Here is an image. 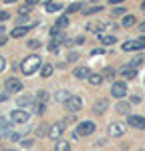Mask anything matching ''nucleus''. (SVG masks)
<instances>
[{"label": "nucleus", "instance_id": "1", "mask_svg": "<svg viewBox=\"0 0 145 151\" xmlns=\"http://www.w3.org/2000/svg\"><path fill=\"white\" fill-rule=\"evenodd\" d=\"M40 65H42V60L38 55H28V57L24 58L22 63H20V70H22V75H34L36 70H40Z\"/></svg>", "mask_w": 145, "mask_h": 151}, {"label": "nucleus", "instance_id": "2", "mask_svg": "<svg viewBox=\"0 0 145 151\" xmlns=\"http://www.w3.org/2000/svg\"><path fill=\"white\" fill-rule=\"evenodd\" d=\"M95 133V123L93 121H83L75 127V137H89Z\"/></svg>", "mask_w": 145, "mask_h": 151}, {"label": "nucleus", "instance_id": "3", "mask_svg": "<svg viewBox=\"0 0 145 151\" xmlns=\"http://www.w3.org/2000/svg\"><path fill=\"white\" fill-rule=\"evenodd\" d=\"M141 63V57H137L133 63H127V65H123L121 67V75L125 77V79H135L137 77V65Z\"/></svg>", "mask_w": 145, "mask_h": 151}, {"label": "nucleus", "instance_id": "4", "mask_svg": "<svg viewBox=\"0 0 145 151\" xmlns=\"http://www.w3.org/2000/svg\"><path fill=\"white\" fill-rule=\"evenodd\" d=\"M22 81L20 79H16V77H8L6 83H4V89H6V93L8 95H14V93H20L22 91Z\"/></svg>", "mask_w": 145, "mask_h": 151}, {"label": "nucleus", "instance_id": "5", "mask_svg": "<svg viewBox=\"0 0 145 151\" xmlns=\"http://www.w3.org/2000/svg\"><path fill=\"white\" fill-rule=\"evenodd\" d=\"M145 48V36L141 38H131L127 42H123V50L125 52H133V50H143Z\"/></svg>", "mask_w": 145, "mask_h": 151}, {"label": "nucleus", "instance_id": "6", "mask_svg": "<svg viewBox=\"0 0 145 151\" xmlns=\"http://www.w3.org/2000/svg\"><path fill=\"white\" fill-rule=\"evenodd\" d=\"M65 107H67V111L77 113V111H81V107H83V99H81V97H75V95H71V97L65 101Z\"/></svg>", "mask_w": 145, "mask_h": 151}, {"label": "nucleus", "instance_id": "7", "mask_svg": "<svg viewBox=\"0 0 145 151\" xmlns=\"http://www.w3.org/2000/svg\"><path fill=\"white\" fill-rule=\"evenodd\" d=\"M111 95H113L115 99H123V97L127 95V85L123 81H115L111 85Z\"/></svg>", "mask_w": 145, "mask_h": 151}, {"label": "nucleus", "instance_id": "8", "mask_svg": "<svg viewBox=\"0 0 145 151\" xmlns=\"http://www.w3.org/2000/svg\"><path fill=\"white\" fill-rule=\"evenodd\" d=\"M62 131H65V121H59V123H52L50 127H48V137L55 141L60 139V135H62Z\"/></svg>", "mask_w": 145, "mask_h": 151}, {"label": "nucleus", "instance_id": "9", "mask_svg": "<svg viewBox=\"0 0 145 151\" xmlns=\"http://www.w3.org/2000/svg\"><path fill=\"white\" fill-rule=\"evenodd\" d=\"M127 125L133 129H145V117L141 115H129L127 117Z\"/></svg>", "mask_w": 145, "mask_h": 151}, {"label": "nucleus", "instance_id": "10", "mask_svg": "<svg viewBox=\"0 0 145 151\" xmlns=\"http://www.w3.org/2000/svg\"><path fill=\"white\" fill-rule=\"evenodd\" d=\"M10 121L12 123H26L28 121V113L24 109H14L10 113Z\"/></svg>", "mask_w": 145, "mask_h": 151}, {"label": "nucleus", "instance_id": "11", "mask_svg": "<svg viewBox=\"0 0 145 151\" xmlns=\"http://www.w3.org/2000/svg\"><path fill=\"white\" fill-rule=\"evenodd\" d=\"M107 133L111 137H121V135H125V125L123 123H111L107 129Z\"/></svg>", "mask_w": 145, "mask_h": 151}, {"label": "nucleus", "instance_id": "12", "mask_svg": "<svg viewBox=\"0 0 145 151\" xmlns=\"http://www.w3.org/2000/svg\"><path fill=\"white\" fill-rule=\"evenodd\" d=\"M0 133H2L4 137H8L12 133V121L10 119H0Z\"/></svg>", "mask_w": 145, "mask_h": 151}, {"label": "nucleus", "instance_id": "13", "mask_svg": "<svg viewBox=\"0 0 145 151\" xmlns=\"http://www.w3.org/2000/svg\"><path fill=\"white\" fill-rule=\"evenodd\" d=\"M99 40H101V45H105V47H111V45L117 42V38L113 35H99Z\"/></svg>", "mask_w": 145, "mask_h": 151}, {"label": "nucleus", "instance_id": "14", "mask_svg": "<svg viewBox=\"0 0 145 151\" xmlns=\"http://www.w3.org/2000/svg\"><path fill=\"white\" fill-rule=\"evenodd\" d=\"M72 73H75L77 79H89V75H91V70L87 69V67H77Z\"/></svg>", "mask_w": 145, "mask_h": 151}, {"label": "nucleus", "instance_id": "15", "mask_svg": "<svg viewBox=\"0 0 145 151\" xmlns=\"http://www.w3.org/2000/svg\"><path fill=\"white\" fill-rule=\"evenodd\" d=\"M32 101H34V99H32L30 95H22V97H18V101H16V103H18V107H20V109H22V107H30V105H32Z\"/></svg>", "mask_w": 145, "mask_h": 151}, {"label": "nucleus", "instance_id": "16", "mask_svg": "<svg viewBox=\"0 0 145 151\" xmlns=\"http://www.w3.org/2000/svg\"><path fill=\"white\" fill-rule=\"evenodd\" d=\"M103 79H105V77H103L101 73H91V75H89V83L95 85V87H99V85L103 83Z\"/></svg>", "mask_w": 145, "mask_h": 151}, {"label": "nucleus", "instance_id": "17", "mask_svg": "<svg viewBox=\"0 0 145 151\" xmlns=\"http://www.w3.org/2000/svg\"><path fill=\"white\" fill-rule=\"evenodd\" d=\"M107 107H109L107 99H99V101H97V105H95V109H93V111H95V113H105V111H107Z\"/></svg>", "mask_w": 145, "mask_h": 151}, {"label": "nucleus", "instance_id": "18", "mask_svg": "<svg viewBox=\"0 0 145 151\" xmlns=\"http://www.w3.org/2000/svg\"><path fill=\"white\" fill-rule=\"evenodd\" d=\"M109 26V22H99V24H89V30H93V32H97V35H101L105 28Z\"/></svg>", "mask_w": 145, "mask_h": 151}, {"label": "nucleus", "instance_id": "19", "mask_svg": "<svg viewBox=\"0 0 145 151\" xmlns=\"http://www.w3.org/2000/svg\"><path fill=\"white\" fill-rule=\"evenodd\" d=\"M28 28H30V26H16V28L12 30V38H18V36L28 35Z\"/></svg>", "mask_w": 145, "mask_h": 151}, {"label": "nucleus", "instance_id": "20", "mask_svg": "<svg viewBox=\"0 0 145 151\" xmlns=\"http://www.w3.org/2000/svg\"><path fill=\"white\" fill-rule=\"evenodd\" d=\"M137 22V18H135V16H133V14H125V16H123V26H125V28H129V26H133V24Z\"/></svg>", "mask_w": 145, "mask_h": 151}, {"label": "nucleus", "instance_id": "21", "mask_svg": "<svg viewBox=\"0 0 145 151\" xmlns=\"http://www.w3.org/2000/svg\"><path fill=\"white\" fill-rule=\"evenodd\" d=\"M55 151H71V145H69V141L59 139V141H57V147H55Z\"/></svg>", "mask_w": 145, "mask_h": 151}, {"label": "nucleus", "instance_id": "22", "mask_svg": "<svg viewBox=\"0 0 145 151\" xmlns=\"http://www.w3.org/2000/svg\"><path fill=\"white\" fill-rule=\"evenodd\" d=\"M62 10V4L59 2H47V12H59Z\"/></svg>", "mask_w": 145, "mask_h": 151}, {"label": "nucleus", "instance_id": "23", "mask_svg": "<svg viewBox=\"0 0 145 151\" xmlns=\"http://www.w3.org/2000/svg\"><path fill=\"white\" fill-rule=\"evenodd\" d=\"M52 70H55L52 65H45V67H40V77H50Z\"/></svg>", "mask_w": 145, "mask_h": 151}, {"label": "nucleus", "instance_id": "24", "mask_svg": "<svg viewBox=\"0 0 145 151\" xmlns=\"http://www.w3.org/2000/svg\"><path fill=\"white\" fill-rule=\"evenodd\" d=\"M67 24H69V16H60L59 20H57V24H55V26H57V28H60V30H62V28H65V26H67Z\"/></svg>", "mask_w": 145, "mask_h": 151}, {"label": "nucleus", "instance_id": "25", "mask_svg": "<svg viewBox=\"0 0 145 151\" xmlns=\"http://www.w3.org/2000/svg\"><path fill=\"white\" fill-rule=\"evenodd\" d=\"M103 6H89V8H83V14H93V12H101Z\"/></svg>", "mask_w": 145, "mask_h": 151}, {"label": "nucleus", "instance_id": "26", "mask_svg": "<svg viewBox=\"0 0 145 151\" xmlns=\"http://www.w3.org/2000/svg\"><path fill=\"white\" fill-rule=\"evenodd\" d=\"M36 99H38V103H47L48 93L47 91H38V93H36Z\"/></svg>", "mask_w": 145, "mask_h": 151}, {"label": "nucleus", "instance_id": "27", "mask_svg": "<svg viewBox=\"0 0 145 151\" xmlns=\"http://www.w3.org/2000/svg\"><path fill=\"white\" fill-rule=\"evenodd\" d=\"M129 107H131V103H119L117 105V111L119 113H125V111H129Z\"/></svg>", "mask_w": 145, "mask_h": 151}, {"label": "nucleus", "instance_id": "28", "mask_svg": "<svg viewBox=\"0 0 145 151\" xmlns=\"http://www.w3.org/2000/svg\"><path fill=\"white\" fill-rule=\"evenodd\" d=\"M69 97H71V95H67L65 91H59V93H57V99H59V101H62V103H65Z\"/></svg>", "mask_w": 145, "mask_h": 151}, {"label": "nucleus", "instance_id": "29", "mask_svg": "<svg viewBox=\"0 0 145 151\" xmlns=\"http://www.w3.org/2000/svg\"><path fill=\"white\" fill-rule=\"evenodd\" d=\"M121 14H125V8H123V6H117V8H113V16H121Z\"/></svg>", "mask_w": 145, "mask_h": 151}, {"label": "nucleus", "instance_id": "30", "mask_svg": "<svg viewBox=\"0 0 145 151\" xmlns=\"http://www.w3.org/2000/svg\"><path fill=\"white\" fill-rule=\"evenodd\" d=\"M103 77H109V79H113V77H115V70L111 69V67H107V69H105V75H103Z\"/></svg>", "mask_w": 145, "mask_h": 151}, {"label": "nucleus", "instance_id": "31", "mask_svg": "<svg viewBox=\"0 0 145 151\" xmlns=\"http://www.w3.org/2000/svg\"><path fill=\"white\" fill-rule=\"evenodd\" d=\"M8 18H10V14H8V12H6V10H0V22H2V20H8Z\"/></svg>", "mask_w": 145, "mask_h": 151}, {"label": "nucleus", "instance_id": "32", "mask_svg": "<svg viewBox=\"0 0 145 151\" xmlns=\"http://www.w3.org/2000/svg\"><path fill=\"white\" fill-rule=\"evenodd\" d=\"M129 103H131V105H139V103H141V97H137V95H133V97H131V101H129Z\"/></svg>", "mask_w": 145, "mask_h": 151}, {"label": "nucleus", "instance_id": "33", "mask_svg": "<svg viewBox=\"0 0 145 151\" xmlns=\"http://www.w3.org/2000/svg\"><path fill=\"white\" fill-rule=\"evenodd\" d=\"M18 12L24 16V14H28V12H30V6H26V4H24V6H20V10H18Z\"/></svg>", "mask_w": 145, "mask_h": 151}, {"label": "nucleus", "instance_id": "34", "mask_svg": "<svg viewBox=\"0 0 145 151\" xmlns=\"http://www.w3.org/2000/svg\"><path fill=\"white\" fill-rule=\"evenodd\" d=\"M8 137H10L12 141H20V133H14V131H12V133L8 135Z\"/></svg>", "mask_w": 145, "mask_h": 151}, {"label": "nucleus", "instance_id": "35", "mask_svg": "<svg viewBox=\"0 0 145 151\" xmlns=\"http://www.w3.org/2000/svg\"><path fill=\"white\" fill-rule=\"evenodd\" d=\"M77 10H81V4H71L69 6V12H77Z\"/></svg>", "mask_w": 145, "mask_h": 151}, {"label": "nucleus", "instance_id": "36", "mask_svg": "<svg viewBox=\"0 0 145 151\" xmlns=\"http://www.w3.org/2000/svg\"><path fill=\"white\" fill-rule=\"evenodd\" d=\"M28 47H30V48H38V47H40V42H38V40H30Z\"/></svg>", "mask_w": 145, "mask_h": 151}, {"label": "nucleus", "instance_id": "37", "mask_svg": "<svg viewBox=\"0 0 145 151\" xmlns=\"http://www.w3.org/2000/svg\"><path fill=\"white\" fill-rule=\"evenodd\" d=\"M34 4H38V0H26V6H30V8H32Z\"/></svg>", "mask_w": 145, "mask_h": 151}, {"label": "nucleus", "instance_id": "38", "mask_svg": "<svg viewBox=\"0 0 145 151\" xmlns=\"http://www.w3.org/2000/svg\"><path fill=\"white\" fill-rule=\"evenodd\" d=\"M4 67H6V60H4V58L0 57V73H2V70H4Z\"/></svg>", "mask_w": 145, "mask_h": 151}, {"label": "nucleus", "instance_id": "39", "mask_svg": "<svg viewBox=\"0 0 145 151\" xmlns=\"http://www.w3.org/2000/svg\"><path fill=\"white\" fill-rule=\"evenodd\" d=\"M103 52H105V50H103V48H95V50H93V52H91V55H103Z\"/></svg>", "mask_w": 145, "mask_h": 151}, {"label": "nucleus", "instance_id": "40", "mask_svg": "<svg viewBox=\"0 0 145 151\" xmlns=\"http://www.w3.org/2000/svg\"><path fill=\"white\" fill-rule=\"evenodd\" d=\"M79 57V55H77V52H69V60H75V58Z\"/></svg>", "mask_w": 145, "mask_h": 151}, {"label": "nucleus", "instance_id": "41", "mask_svg": "<svg viewBox=\"0 0 145 151\" xmlns=\"http://www.w3.org/2000/svg\"><path fill=\"white\" fill-rule=\"evenodd\" d=\"M26 22H28V20H26L24 16H20V18H18V24H22V26H24V24H26Z\"/></svg>", "mask_w": 145, "mask_h": 151}, {"label": "nucleus", "instance_id": "42", "mask_svg": "<svg viewBox=\"0 0 145 151\" xmlns=\"http://www.w3.org/2000/svg\"><path fill=\"white\" fill-rule=\"evenodd\" d=\"M6 99H8V93H2V95H0V101H6Z\"/></svg>", "mask_w": 145, "mask_h": 151}, {"label": "nucleus", "instance_id": "43", "mask_svg": "<svg viewBox=\"0 0 145 151\" xmlns=\"http://www.w3.org/2000/svg\"><path fill=\"white\" fill-rule=\"evenodd\" d=\"M2 45H6V36H0V47Z\"/></svg>", "mask_w": 145, "mask_h": 151}, {"label": "nucleus", "instance_id": "44", "mask_svg": "<svg viewBox=\"0 0 145 151\" xmlns=\"http://www.w3.org/2000/svg\"><path fill=\"white\" fill-rule=\"evenodd\" d=\"M109 2H111V4H121L123 0H109Z\"/></svg>", "mask_w": 145, "mask_h": 151}, {"label": "nucleus", "instance_id": "45", "mask_svg": "<svg viewBox=\"0 0 145 151\" xmlns=\"http://www.w3.org/2000/svg\"><path fill=\"white\" fill-rule=\"evenodd\" d=\"M6 2H8V4H12V2H16V0H6Z\"/></svg>", "mask_w": 145, "mask_h": 151}, {"label": "nucleus", "instance_id": "46", "mask_svg": "<svg viewBox=\"0 0 145 151\" xmlns=\"http://www.w3.org/2000/svg\"><path fill=\"white\" fill-rule=\"evenodd\" d=\"M141 8H143V10H145V0H143V4H141Z\"/></svg>", "mask_w": 145, "mask_h": 151}, {"label": "nucleus", "instance_id": "47", "mask_svg": "<svg viewBox=\"0 0 145 151\" xmlns=\"http://www.w3.org/2000/svg\"><path fill=\"white\" fill-rule=\"evenodd\" d=\"M6 151H16V149H6Z\"/></svg>", "mask_w": 145, "mask_h": 151}, {"label": "nucleus", "instance_id": "48", "mask_svg": "<svg viewBox=\"0 0 145 151\" xmlns=\"http://www.w3.org/2000/svg\"><path fill=\"white\" fill-rule=\"evenodd\" d=\"M0 151H4V149H2V147H0Z\"/></svg>", "mask_w": 145, "mask_h": 151}]
</instances>
